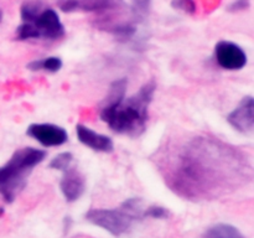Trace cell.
I'll return each instance as SVG.
<instances>
[{
  "label": "cell",
  "mask_w": 254,
  "mask_h": 238,
  "mask_svg": "<svg viewBox=\"0 0 254 238\" xmlns=\"http://www.w3.org/2000/svg\"><path fill=\"white\" fill-rule=\"evenodd\" d=\"M62 61L60 57H46V59L35 60L27 64V69L30 71H46L50 73H56L61 69Z\"/></svg>",
  "instance_id": "cell-12"
},
{
  "label": "cell",
  "mask_w": 254,
  "mask_h": 238,
  "mask_svg": "<svg viewBox=\"0 0 254 238\" xmlns=\"http://www.w3.org/2000/svg\"><path fill=\"white\" fill-rule=\"evenodd\" d=\"M215 57L218 66L228 71H238L247 64V55L245 50L231 41L217 42L215 47Z\"/></svg>",
  "instance_id": "cell-6"
},
{
  "label": "cell",
  "mask_w": 254,
  "mask_h": 238,
  "mask_svg": "<svg viewBox=\"0 0 254 238\" xmlns=\"http://www.w3.org/2000/svg\"><path fill=\"white\" fill-rule=\"evenodd\" d=\"M45 158V150L27 146L15 151L7 163L0 166V195L6 202L14 201L26 185V178L32 169L42 163Z\"/></svg>",
  "instance_id": "cell-4"
},
{
  "label": "cell",
  "mask_w": 254,
  "mask_h": 238,
  "mask_svg": "<svg viewBox=\"0 0 254 238\" xmlns=\"http://www.w3.org/2000/svg\"><path fill=\"white\" fill-rule=\"evenodd\" d=\"M1 19H2V12L1 10H0V22H1Z\"/></svg>",
  "instance_id": "cell-18"
},
{
  "label": "cell",
  "mask_w": 254,
  "mask_h": 238,
  "mask_svg": "<svg viewBox=\"0 0 254 238\" xmlns=\"http://www.w3.org/2000/svg\"><path fill=\"white\" fill-rule=\"evenodd\" d=\"M227 121L240 133L250 134L254 128V101L252 96H247L241 101L237 108L231 112Z\"/></svg>",
  "instance_id": "cell-8"
},
{
  "label": "cell",
  "mask_w": 254,
  "mask_h": 238,
  "mask_svg": "<svg viewBox=\"0 0 254 238\" xmlns=\"http://www.w3.org/2000/svg\"><path fill=\"white\" fill-rule=\"evenodd\" d=\"M251 5L250 0H235L233 2H231L230 6H228V10L232 12L235 11H242V10L248 9Z\"/></svg>",
  "instance_id": "cell-17"
},
{
  "label": "cell",
  "mask_w": 254,
  "mask_h": 238,
  "mask_svg": "<svg viewBox=\"0 0 254 238\" xmlns=\"http://www.w3.org/2000/svg\"><path fill=\"white\" fill-rule=\"evenodd\" d=\"M143 213V201L140 198H129L124 201L119 208L89 210L86 213V220L103 228L111 235L119 237L123 233L128 232L136 220L144 217Z\"/></svg>",
  "instance_id": "cell-5"
},
{
  "label": "cell",
  "mask_w": 254,
  "mask_h": 238,
  "mask_svg": "<svg viewBox=\"0 0 254 238\" xmlns=\"http://www.w3.org/2000/svg\"><path fill=\"white\" fill-rule=\"evenodd\" d=\"M77 138L83 145L88 146L94 151H101V153H111L114 149L113 140L109 136L103 134L96 133L88 126L83 124H77L76 126Z\"/></svg>",
  "instance_id": "cell-10"
},
{
  "label": "cell",
  "mask_w": 254,
  "mask_h": 238,
  "mask_svg": "<svg viewBox=\"0 0 254 238\" xmlns=\"http://www.w3.org/2000/svg\"><path fill=\"white\" fill-rule=\"evenodd\" d=\"M60 188L66 201L73 202L83 195L86 190V181H84L83 175L77 169L68 168L64 171Z\"/></svg>",
  "instance_id": "cell-9"
},
{
  "label": "cell",
  "mask_w": 254,
  "mask_h": 238,
  "mask_svg": "<svg viewBox=\"0 0 254 238\" xmlns=\"http://www.w3.org/2000/svg\"><path fill=\"white\" fill-rule=\"evenodd\" d=\"M22 22L16 29V39L60 40L64 36V26L59 14L51 7L42 9L40 1H25L20 7Z\"/></svg>",
  "instance_id": "cell-3"
},
{
  "label": "cell",
  "mask_w": 254,
  "mask_h": 238,
  "mask_svg": "<svg viewBox=\"0 0 254 238\" xmlns=\"http://www.w3.org/2000/svg\"><path fill=\"white\" fill-rule=\"evenodd\" d=\"M151 0H131V14L136 21H141L150 10Z\"/></svg>",
  "instance_id": "cell-14"
},
{
  "label": "cell",
  "mask_w": 254,
  "mask_h": 238,
  "mask_svg": "<svg viewBox=\"0 0 254 238\" xmlns=\"http://www.w3.org/2000/svg\"><path fill=\"white\" fill-rule=\"evenodd\" d=\"M127 84L126 78L117 79L111 84L99 116L113 131L135 138L145 130L148 108L153 101L156 84L154 81L148 82L141 86L138 93L126 98Z\"/></svg>",
  "instance_id": "cell-2"
},
{
  "label": "cell",
  "mask_w": 254,
  "mask_h": 238,
  "mask_svg": "<svg viewBox=\"0 0 254 238\" xmlns=\"http://www.w3.org/2000/svg\"><path fill=\"white\" fill-rule=\"evenodd\" d=\"M72 161H73V155L68 151L66 153H61L59 155L55 156L49 164L50 169H54V170H60V171H64L66 169H68L71 166Z\"/></svg>",
  "instance_id": "cell-13"
},
{
  "label": "cell",
  "mask_w": 254,
  "mask_h": 238,
  "mask_svg": "<svg viewBox=\"0 0 254 238\" xmlns=\"http://www.w3.org/2000/svg\"><path fill=\"white\" fill-rule=\"evenodd\" d=\"M202 238H246L235 226L218 223L205 232Z\"/></svg>",
  "instance_id": "cell-11"
},
{
  "label": "cell",
  "mask_w": 254,
  "mask_h": 238,
  "mask_svg": "<svg viewBox=\"0 0 254 238\" xmlns=\"http://www.w3.org/2000/svg\"><path fill=\"white\" fill-rule=\"evenodd\" d=\"M171 6L186 14H195L196 4L193 0H171Z\"/></svg>",
  "instance_id": "cell-15"
},
{
  "label": "cell",
  "mask_w": 254,
  "mask_h": 238,
  "mask_svg": "<svg viewBox=\"0 0 254 238\" xmlns=\"http://www.w3.org/2000/svg\"><path fill=\"white\" fill-rule=\"evenodd\" d=\"M143 216L151 218H166L169 216V211L161 206H150L144 210Z\"/></svg>",
  "instance_id": "cell-16"
},
{
  "label": "cell",
  "mask_w": 254,
  "mask_h": 238,
  "mask_svg": "<svg viewBox=\"0 0 254 238\" xmlns=\"http://www.w3.org/2000/svg\"><path fill=\"white\" fill-rule=\"evenodd\" d=\"M252 166L237 148L217 138L197 136L183 146L166 174L169 187L189 200L217 197L242 178Z\"/></svg>",
  "instance_id": "cell-1"
},
{
  "label": "cell",
  "mask_w": 254,
  "mask_h": 238,
  "mask_svg": "<svg viewBox=\"0 0 254 238\" xmlns=\"http://www.w3.org/2000/svg\"><path fill=\"white\" fill-rule=\"evenodd\" d=\"M26 133L44 146H60L68 139V134L62 126L50 123L31 124Z\"/></svg>",
  "instance_id": "cell-7"
}]
</instances>
